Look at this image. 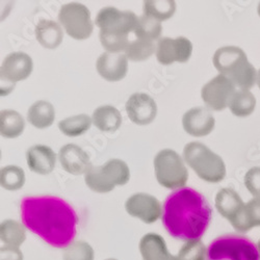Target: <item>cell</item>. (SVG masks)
Returning a JSON list of instances; mask_svg holds the SVG:
<instances>
[{"instance_id":"6da1fadb","label":"cell","mask_w":260,"mask_h":260,"mask_svg":"<svg viewBox=\"0 0 260 260\" xmlns=\"http://www.w3.org/2000/svg\"><path fill=\"white\" fill-rule=\"evenodd\" d=\"M20 211L23 225L48 245L66 248L73 243L78 216L67 201L49 194L25 197Z\"/></svg>"},{"instance_id":"7a4b0ae2","label":"cell","mask_w":260,"mask_h":260,"mask_svg":"<svg viewBox=\"0 0 260 260\" xmlns=\"http://www.w3.org/2000/svg\"><path fill=\"white\" fill-rule=\"evenodd\" d=\"M162 224L173 237L196 242L211 220V208L198 190L180 187L171 192L162 206Z\"/></svg>"},{"instance_id":"3957f363","label":"cell","mask_w":260,"mask_h":260,"mask_svg":"<svg viewBox=\"0 0 260 260\" xmlns=\"http://www.w3.org/2000/svg\"><path fill=\"white\" fill-rule=\"evenodd\" d=\"M257 246L249 238L228 234L215 238L207 248L206 260H258Z\"/></svg>"},{"instance_id":"277c9868","label":"cell","mask_w":260,"mask_h":260,"mask_svg":"<svg viewBox=\"0 0 260 260\" xmlns=\"http://www.w3.org/2000/svg\"><path fill=\"white\" fill-rule=\"evenodd\" d=\"M154 169L158 182L169 188H180L187 181L188 173L182 158L171 149H164L154 158Z\"/></svg>"},{"instance_id":"5b68a950","label":"cell","mask_w":260,"mask_h":260,"mask_svg":"<svg viewBox=\"0 0 260 260\" xmlns=\"http://www.w3.org/2000/svg\"><path fill=\"white\" fill-rule=\"evenodd\" d=\"M58 21L64 31L75 40H85L93 32L91 13L85 6L77 3L64 5L58 12Z\"/></svg>"},{"instance_id":"8992f818","label":"cell","mask_w":260,"mask_h":260,"mask_svg":"<svg viewBox=\"0 0 260 260\" xmlns=\"http://www.w3.org/2000/svg\"><path fill=\"white\" fill-rule=\"evenodd\" d=\"M183 158L201 178L206 180H216L219 178V160L213 157L202 144L189 143L185 145Z\"/></svg>"},{"instance_id":"52a82bcc","label":"cell","mask_w":260,"mask_h":260,"mask_svg":"<svg viewBox=\"0 0 260 260\" xmlns=\"http://www.w3.org/2000/svg\"><path fill=\"white\" fill-rule=\"evenodd\" d=\"M32 71V59L24 52H13L9 54L0 69L2 83L5 82V88L2 89V95H8L16 82L26 79Z\"/></svg>"},{"instance_id":"ba28073f","label":"cell","mask_w":260,"mask_h":260,"mask_svg":"<svg viewBox=\"0 0 260 260\" xmlns=\"http://www.w3.org/2000/svg\"><path fill=\"white\" fill-rule=\"evenodd\" d=\"M139 22L137 15L130 11H119L116 8L107 7L99 11L95 23L100 30L126 35L136 30Z\"/></svg>"},{"instance_id":"9c48e42d","label":"cell","mask_w":260,"mask_h":260,"mask_svg":"<svg viewBox=\"0 0 260 260\" xmlns=\"http://www.w3.org/2000/svg\"><path fill=\"white\" fill-rule=\"evenodd\" d=\"M192 45L188 39L178 37L176 39L161 38L156 46V58L165 66L175 61L186 62L191 54Z\"/></svg>"},{"instance_id":"30bf717a","label":"cell","mask_w":260,"mask_h":260,"mask_svg":"<svg viewBox=\"0 0 260 260\" xmlns=\"http://www.w3.org/2000/svg\"><path fill=\"white\" fill-rule=\"evenodd\" d=\"M126 113L137 125H148L157 114V105L152 97L144 93H136L129 97L125 105Z\"/></svg>"},{"instance_id":"8fae6325","label":"cell","mask_w":260,"mask_h":260,"mask_svg":"<svg viewBox=\"0 0 260 260\" xmlns=\"http://www.w3.org/2000/svg\"><path fill=\"white\" fill-rule=\"evenodd\" d=\"M98 74L107 81L115 82L123 79L128 71V58L125 54L104 52L96 62Z\"/></svg>"},{"instance_id":"7c38bea8","label":"cell","mask_w":260,"mask_h":260,"mask_svg":"<svg viewBox=\"0 0 260 260\" xmlns=\"http://www.w3.org/2000/svg\"><path fill=\"white\" fill-rule=\"evenodd\" d=\"M58 159L61 168L73 175L83 174L92 167L89 155L74 144L62 146L59 149Z\"/></svg>"},{"instance_id":"4fadbf2b","label":"cell","mask_w":260,"mask_h":260,"mask_svg":"<svg viewBox=\"0 0 260 260\" xmlns=\"http://www.w3.org/2000/svg\"><path fill=\"white\" fill-rule=\"evenodd\" d=\"M26 160L32 172L41 175H46L54 169L56 155L50 147L36 145L27 150Z\"/></svg>"},{"instance_id":"5bb4252c","label":"cell","mask_w":260,"mask_h":260,"mask_svg":"<svg viewBox=\"0 0 260 260\" xmlns=\"http://www.w3.org/2000/svg\"><path fill=\"white\" fill-rule=\"evenodd\" d=\"M212 122L211 117L203 108H191L182 118L183 129L193 137H201L208 134Z\"/></svg>"},{"instance_id":"9a60e30c","label":"cell","mask_w":260,"mask_h":260,"mask_svg":"<svg viewBox=\"0 0 260 260\" xmlns=\"http://www.w3.org/2000/svg\"><path fill=\"white\" fill-rule=\"evenodd\" d=\"M36 38L46 49H56L63 39V32L59 24L51 20H40L35 29Z\"/></svg>"},{"instance_id":"2e32d148","label":"cell","mask_w":260,"mask_h":260,"mask_svg":"<svg viewBox=\"0 0 260 260\" xmlns=\"http://www.w3.org/2000/svg\"><path fill=\"white\" fill-rule=\"evenodd\" d=\"M128 211L138 215L145 221H153L158 218L160 214V207L158 202L150 196L146 194H137L127 202Z\"/></svg>"},{"instance_id":"e0dca14e","label":"cell","mask_w":260,"mask_h":260,"mask_svg":"<svg viewBox=\"0 0 260 260\" xmlns=\"http://www.w3.org/2000/svg\"><path fill=\"white\" fill-rule=\"evenodd\" d=\"M93 124L103 133H115L122 124V116L116 107L103 105L93 113Z\"/></svg>"},{"instance_id":"ac0fdd59","label":"cell","mask_w":260,"mask_h":260,"mask_svg":"<svg viewBox=\"0 0 260 260\" xmlns=\"http://www.w3.org/2000/svg\"><path fill=\"white\" fill-rule=\"evenodd\" d=\"M55 119L53 105L45 100L35 102L28 110L27 120L36 128L44 129L52 125Z\"/></svg>"},{"instance_id":"d6986e66","label":"cell","mask_w":260,"mask_h":260,"mask_svg":"<svg viewBox=\"0 0 260 260\" xmlns=\"http://www.w3.org/2000/svg\"><path fill=\"white\" fill-rule=\"evenodd\" d=\"M25 127L24 120L19 113L6 110L0 113V134L4 138L15 139L22 135Z\"/></svg>"},{"instance_id":"ffe728a7","label":"cell","mask_w":260,"mask_h":260,"mask_svg":"<svg viewBox=\"0 0 260 260\" xmlns=\"http://www.w3.org/2000/svg\"><path fill=\"white\" fill-rule=\"evenodd\" d=\"M101 171L105 181L113 187L115 184H125L129 180V168L121 159H110L101 166Z\"/></svg>"},{"instance_id":"44dd1931","label":"cell","mask_w":260,"mask_h":260,"mask_svg":"<svg viewBox=\"0 0 260 260\" xmlns=\"http://www.w3.org/2000/svg\"><path fill=\"white\" fill-rule=\"evenodd\" d=\"M175 11L176 4L173 0H148L144 3V15L159 22L172 18Z\"/></svg>"},{"instance_id":"7402d4cb","label":"cell","mask_w":260,"mask_h":260,"mask_svg":"<svg viewBox=\"0 0 260 260\" xmlns=\"http://www.w3.org/2000/svg\"><path fill=\"white\" fill-rule=\"evenodd\" d=\"M93 120L88 115H77L59 121L58 128L67 137H79L91 128Z\"/></svg>"},{"instance_id":"603a6c76","label":"cell","mask_w":260,"mask_h":260,"mask_svg":"<svg viewBox=\"0 0 260 260\" xmlns=\"http://www.w3.org/2000/svg\"><path fill=\"white\" fill-rule=\"evenodd\" d=\"M161 32L162 26L159 21L146 15H143L139 18V22L135 30V34L140 40H147L153 42L154 40L160 37Z\"/></svg>"},{"instance_id":"cb8c5ba5","label":"cell","mask_w":260,"mask_h":260,"mask_svg":"<svg viewBox=\"0 0 260 260\" xmlns=\"http://www.w3.org/2000/svg\"><path fill=\"white\" fill-rule=\"evenodd\" d=\"M156 51V47L152 41L136 40L129 43L125 50V55L129 60L142 61L148 59Z\"/></svg>"},{"instance_id":"d4e9b609","label":"cell","mask_w":260,"mask_h":260,"mask_svg":"<svg viewBox=\"0 0 260 260\" xmlns=\"http://www.w3.org/2000/svg\"><path fill=\"white\" fill-rule=\"evenodd\" d=\"M99 39L104 49L111 53H119L123 50L125 51L129 45L128 36L126 35L100 30Z\"/></svg>"},{"instance_id":"484cf974","label":"cell","mask_w":260,"mask_h":260,"mask_svg":"<svg viewBox=\"0 0 260 260\" xmlns=\"http://www.w3.org/2000/svg\"><path fill=\"white\" fill-rule=\"evenodd\" d=\"M2 184L9 189H17L24 183V171L17 166H7L2 169Z\"/></svg>"},{"instance_id":"4316f807","label":"cell","mask_w":260,"mask_h":260,"mask_svg":"<svg viewBox=\"0 0 260 260\" xmlns=\"http://www.w3.org/2000/svg\"><path fill=\"white\" fill-rule=\"evenodd\" d=\"M85 182L92 189L97 191H108L113 187L108 184L102 174L101 166L100 167H91L88 172L85 173Z\"/></svg>"},{"instance_id":"83f0119b","label":"cell","mask_w":260,"mask_h":260,"mask_svg":"<svg viewBox=\"0 0 260 260\" xmlns=\"http://www.w3.org/2000/svg\"><path fill=\"white\" fill-rule=\"evenodd\" d=\"M257 249H258V252H259V255H260V242L257 245Z\"/></svg>"}]
</instances>
